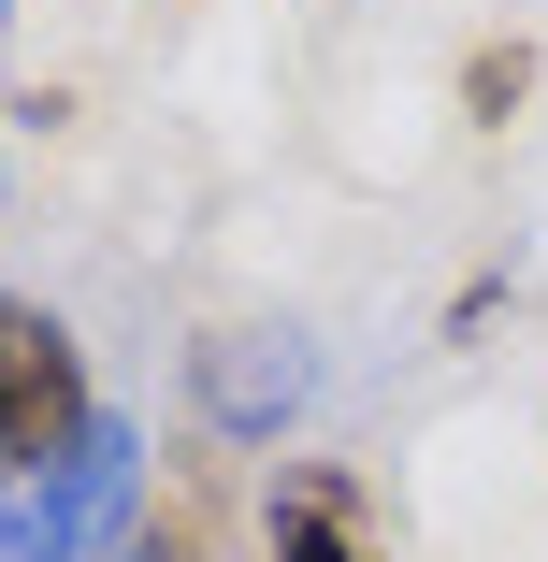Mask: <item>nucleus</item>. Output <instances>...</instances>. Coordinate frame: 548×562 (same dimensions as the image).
<instances>
[{
	"label": "nucleus",
	"mask_w": 548,
	"mask_h": 562,
	"mask_svg": "<svg viewBox=\"0 0 548 562\" xmlns=\"http://www.w3.org/2000/svg\"><path fill=\"white\" fill-rule=\"evenodd\" d=\"M116 562H174V533H159V548H145V533H131V548H116Z\"/></svg>",
	"instance_id": "6"
},
{
	"label": "nucleus",
	"mask_w": 548,
	"mask_h": 562,
	"mask_svg": "<svg viewBox=\"0 0 548 562\" xmlns=\"http://www.w3.org/2000/svg\"><path fill=\"white\" fill-rule=\"evenodd\" d=\"M519 87H534V44H477V58H462V116L491 131V116H505Z\"/></svg>",
	"instance_id": "5"
},
{
	"label": "nucleus",
	"mask_w": 548,
	"mask_h": 562,
	"mask_svg": "<svg viewBox=\"0 0 548 562\" xmlns=\"http://www.w3.org/2000/svg\"><path fill=\"white\" fill-rule=\"evenodd\" d=\"M188 404H202V432L275 447V432L317 404V331H303V317H232V331H202V347H188Z\"/></svg>",
	"instance_id": "2"
},
{
	"label": "nucleus",
	"mask_w": 548,
	"mask_h": 562,
	"mask_svg": "<svg viewBox=\"0 0 548 562\" xmlns=\"http://www.w3.org/2000/svg\"><path fill=\"white\" fill-rule=\"evenodd\" d=\"M87 418H101V375L72 347V317L0 289V476H15V462H58Z\"/></svg>",
	"instance_id": "3"
},
{
	"label": "nucleus",
	"mask_w": 548,
	"mask_h": 562,
	"mask_svg": "<svg viewBox=\"0 0 548 562\" xmlns=\"http://www.w3.org/2000/svg\"><path fill=\"white\" fill-rule=\"evenodd\" d=\"M145 519V432L101 404L58 462H15L0 476V562H116Z\"/></svg>",
	"instance_id": "1"
},
{
	"label": "nucleus",
	"mask_w": 548,
	"mask_h": 562,
	"mask_svg": "<svg viewBox=\"0 0 548 562\" xmlns=\"http://www.w3.org/2000/svg\"><path fill=\"white\" fill-rule=\"evenodd\" d=\"M275 562H376L347 476H289V491H275Z\"/></svg>",
	"instance_id": "4"
}]
</instances>
